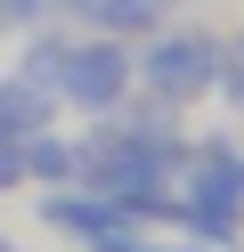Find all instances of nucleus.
<instances>
[{"label": "nucleus", "mask_w": 244, "mask_h": 252, "mask_svg": "<svg viewBox=\"0 0 244 252\" xmlns=\"http://www.w3.org/2000/svg\"><path fill=\"white\" fill-rule=\"evenodd\" d=\"M16 163H25V187H65L81 171V138L73 130H33V138H16Z\"/></svg>", "instance_id": "39448f33"}, {"label": "nucleus", "mask_w": 244, "mask_h": 252, "mask_svg": "<svg viewBox=\"0 0 244 252\" xmlns=\"http://www.w3.org/2000/svg\"><path fill=\"white\" fill-rule=\"evenodd\" d=\"M220 90H228V106L244 114V65H228V73H220Z\"/></svg>", "instance_id": "6e6552de"}, {"label": "nucleus", "mask_w": 244, "mask_h": 252, "mask_svg": "<svg viewBox=\"0 0 244 252\" xmlns=\"http://www.w3.org/2000/svg\"><path fill=\"white\" fill-rule=\"evenodd\" d=\"M49 90H57V106L65 114H81V122H106V114H122L130 98H139V49H130L122 33H65V57H57V73H49Z\"/></svg>", "instance_id": "7ed1b4c3"}, {"label": "nucleus", "mask_w": 244, "mask_h": 252, "mask_svg": "<svg viewBox=\"0 0 244 252\" xmlns=\"http://www.w3.org/2000/svg\"><path fill=\"white\" fill-rule=\"evenodd\" d=\"M65 114V106H57V90H49V82H33V73H0V138H8V147H16V138H33V130H49V122H57Z\"/></svg>", "instance_id": "20e7f679"}, {"label": "nucleus", "mask_w": 244, "mask_h": 252, "mask_svg": "<svg viewBox=\"0 0 244 252\" xmlns=\"http://www.w3.org/2000/svg\"><path fill=\"white\" fill-rule=\"evenodd\" d=\"M130 49H139V98H155V106H195V98H211L220 73H228V41L204 33V25H171L163 17L155 33H139Z\"/></svg>", "instance_id": "f03ea898"}, {"label": "nucleus", "mask_w": 244, "mask_h": 252, "mask_svg": "<svg viewBox=\"0 0 244 252\" xmlns=\"http://www.w3.org/2000/svg\"><path fill=\"white\" fill-rule=\"evenodd\" d=\"M228 65H244V25H236V41H228Z\"/></svg>", "instance_id": "1a4fd4ad"}, {"label": "nucleus", "mask_w": 244, "mask_h": 252, "mask_svg": "<svg viewBox=\"0 0 244 252\" xmlns=\"http://www.w3.org/2000/svg\"><path fill=\"white\" fill-rule=\"evenodd\" d=\"M49 17H57V0H0V41L33 33V25H49Z\"/></svg>", "instance_id": "423d86ee"}, {"label": "nucleus", "mask_w": 244, "mask_h": 252, "mask_svg": "<svg viewBox=\"0 0 244 252\" xmlns=\"http://www.w3.org/2000/svg\"><path fill=\"white\" fill-rule=\"evenodd\" d=\"M171 228L179 236H211V244H236L244 236V155L228 147V138H204V147L179 155Z\"/></svg>", "instance_id": "f257e3e1"}, {"label": "nucleus", "mask_w": 244, "mask_h": 252, "mask_svg": "<svg viewBox=\"0 0 244 252\" xmlns=\"http://www.w3.org/2000/svg\"><path fill=\"white\" fill-rule=\"evenodd\" d=\"M16 252H25V244H16Z\"/></svg>", "instance_id": "9d476101"}, {"label": "nucleus", "mask_w": 244, "mask_h": 252, "mask_svg": "<svg viewBox=\"0 0 244 252\" xmlns=\"http://www.w3.org/2000/svg\"><path fill=\"white\" fill-rule=\"evenodd\" d=\"M16 187H25V163H16V147L0 138V195H16Z\"/></svg>", "instance_id": "0eeeda50"}]
</instances>
